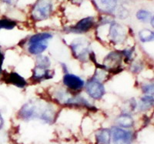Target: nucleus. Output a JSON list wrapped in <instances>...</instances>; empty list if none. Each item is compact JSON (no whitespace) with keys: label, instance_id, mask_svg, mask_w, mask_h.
I'll list each match as a JSON object with an SVG mask.
<instances>
[{"label":"nucleus","instance_id":"nucleus-2","mask_svg":"<svg viewBox=\"0 0 154 144\" xmlns=\"http://www.w3.org/2000/svg\"><path fill=\"white\" fill-rule=\"evenodd\" d=\"M53 12V4L49 0H38L31 12L32 19L35 21L47 20Z\"/></svg>","mask_w":154,"mask_h":144},{"label":"nucleus","instance_id":"nucleus-23","mask_svg":"<svg viewBox=\"0 0 154 144\" xmlns=\"http://www.w3.org/2000/svg\"><path fill=\"white\" fill-rule=\"evenodd\" d=\"M143 69V65L140 63L137 62V63H135L132 65L131 67V70L132 72H140V71Z\"/></svg>","mask_w":154,"mask_h":144},{"label":"nucleus","instance_id":"nucleus-7","mask_svg":"<svg viewBox=\"0 0 154 144\" xmlns=\"http://www.w3.org/2000/svg\"><path fill=\"white\" fill-rule=\"evenodd\" d=\"M121 61H122V54L119 52L110 53L104 60V64L103 68L108 69L110 72L120 71Z\"/></svg>","mask_w":154,"mask_h":144},{"label":"nucleus","instance_id":"nucleus-24","mask_svg":"<svg viewBox=\"0 0 154 144\" xmlns=\"http://www.w3.org/2000/svg\"><path fill=\"white\" fill-rule=\"evenodd\" d=\"M133 48L130 49H125L124 51L123 52L122 55L125 56V58H126V60H130L132 59V56H133Z\"/></svg>","mask_w":154,"mask_h":144},{"label":"nucleus","instance_id":"nucleus-13","mask_svg":"<svg viewBox=\"0 0 154 144\" xmlns=\"http://www.w3.org/2000/svg\"><path fill=\"white\" fill-rule=\"evenodd\" d=\"M96 144H110L111 132L110 130L103 128L99 130L95 135Z\"/></svg>","mask_w":154,"mask_h":144},{"label":"nucleus","instance_id":"nucleus-4","mask_svg":"<svg viewBox=\"0 0 154 144\" xmlns=\"http://www.w3.org/2000/svg\"><path fill=\"white\" fill-rule=\"evenodd\" d=\"M111 138L114 144H131L133 142V133L118 127H113L110 130Z\"/></svg>","mask_w":154,"mask_h":144},{"label":"nucleus","instance_id":"nucleus-18","mask_svg":"<svg viewBox=\"0 0 154 144\" xmlns=\"http://www.w3.org/2000/svg\"><path fill=\"white\" fill-rule=\"evenodd\" d=\"M139 38H140V41L143 42H151L153 40L154 38L153 32L148 29H143L139 32Z\"/></svg>","mask_w":154,"mask_h":144},{"label":"nucleus","instance_id":"nucleus-22","mask_svg":"<svg viewBox=\"0 0 154 144\" xmlns=\"http://www.w3.org/2000/svg\"><path fill=\"white\" fill-rule=\"evenodd\" d=\"M142 91L145 94L150 96L152 94H152H153V84L152 83H147V84L143 85Z\"/></svg>","mask_w":154,"mask_h":144},{"label":"nucleus","instance_id":"nucleus-12","mask_svg":"<svg viewBox=\"0 0 154 144\" xmlns=\"http://www.w3.org/2000/svg\"><path fill=\"white\" fill-rule=\"evenodd\" d=\"M54 75V72L49 70V69H45L35 66L33 69L32 79L37 81H42L44 79H52Z\"/></svg>","mask_w":154,"mask_h":144},{"label":"nucleus","instance_id":"nucleus-27","mask_svg":"<svg viewBox=\"0 0 154 144\" xmlns=\"http://www.w3.org/2000/svg\"><path fill=\"white\" fill-rule=\"evenodd\" d=\"M69 1L75 5H80L81 3L84 2L85 0H69Z\"/></svg>","mask_w":154,"mask_h":144},{"label":"nucleus","instance_id":"nucleus-11","mask_svg":"<svg viewBox=\"0 0 154 144\" xmlns=\"http://www.w3.org/2000/svg\"><path fill=\"white\" fill-rule=\"evenodd\" d=\"M96 9L107 14H111L117 6V0H93Z\"/></svg>","mask_w":154,"mask_h":144},{"label":"nucleus","instance_id":"nucleus-9","mask_svg":"<svg viewBox=\"0 0 154 144\" xmlns=\"http://www.w3.org/2000/svg\"><path fill=\"white\" fill-rule=\"evenodd\" d=\"M63 83L69 90L78 91L82 90L84 86V81L79 76H77L73 74L67 73L63 76Z\"/></svg>","mask_w":154,"mask_h":144},{"label":"nucleus","instance_id":"nucleus-10","mask_svg":"<svg viewBox=\"0 0 154 144\" xmlns=\"http://www.w3.org/2000/svg\"><path fill=\"white\" fill-rule=\"evenodd\" d=\"M2 78L5 83L16 86L19 88L23 89L27 85L26 79L16 72H5Z\"/></svg>","mask_w":154,"mask_h":144},{"label":"nucleus","instance_id":"nucleus-21","mask_svg":"<svg viewBox=\"0 0 154 144\" xmlns=\"http://www.w3.org/2000/svg\"><path fill=\"white\" fill-rule=\"evenodd\" d=\"M152 16H151V13L149 11L145 10V9H140L137 12V18L140 21L144 22V23H146L149 20H150V19L152 18Z\"/></svg>","mask_w":154,"mask_h":144},{"label":"nucleus","instance_id":"nucleus-6","mask_svg":"<svg viewBox=\"0 0 154 144\" xmlns=\"http://www.w3.org/2000/svg\"><path fill=\"white\" fill-rule=\"evenodd\" d=\"M86 90L88 95L95 100H100L105 94L104 86L95 79H91L86 85Z\"/></svg>","mask_w":154,"mask_h":144},{"label":"nucleus","instance_id":"nucleus-20","mask_svg":"<svg viewBox=\"0 0 154 144\" xmlns=\"http://www.w3.org/2000/svg\"><path fill=\"white\" fill-rule=\"evenodd\" d=\"M51 62L49 57L46 56H38L36 59V66L45 69H49L50 67Z\"/></svg>","mask_w":154,"mask_h":144},{"label":"nucleus","instance_id":"nucleus-17","mask_svg":"<svg viewBox=\"0 0 154 144\" xmlns=\"http://www.w3.org/2000/svg\"><path fill=\"white\" fill-rule=\"evenodd\" d=\"M153 105V96L146 95L141 98L139 103V107L140 110L144 111L150 109Z\"/></svg>","mask_w":154,"mask_h":144},{"label":"nucleus","instance_id":"nucleus-8","mask_svg":"<svg viewBox=\"0 0 154 144\" xmlns=\"http://www.w3.org/2000/svg\"><path fill=\"white\" fill-rule=\"evenodd\" d=\"M94 23V19L91 16H89L81 20L73 26L69 27L68 30L69 32L73 33H84L93 28Z\"/></svg>","mask_w":154,"mask_h":144},{"label":"nucleus","instance_id":"nucleus-25","mask_svg":"<svg viewBox=\"0 0 154 144\" xmlns=\"http://www.w3.org/2000/svg\"><path fill=\"white\" fill-rule=\"evenodd\" d=\"M4 62V53L1 51L0 49V73L2 72V64Z\"/></svg>","mask_w":154,"mask_h":144},{"label":"nucleus","instance_id":"nucleus-1","mask_svg":"<svg viewBox=\"0 0 154 144\" xmlns=\"http://www.w3.org/2000/svg\"><path fill=\"white\" fill-rule=\"evenodd\" d=\"M56 110L52 105L41 100H30L22 106L18 112L20 119L28 121L39 119L47 123H52L56 119Z\"/></svg>","mask_w":154,"mask_h":144},{"label":"nucleus","instance_id":"nucleus-3","mask_svg":"<svg viewBox=\"0 0 154 144\" xmlns=\"http://www.w3.org/2000/svg\"><path fill=\"white\" fill-rule=\"evenodd\" d=\"M72 54L77 60L82 62H86L90 54L89 51V42L83 38H78L70 45Z\"/></svg>","mask_w":154,"mask_h":144},{"label":"nucleus","instance_id":"nucleus-28","mask_svg":"<svg viewBox=\"0 0 154 144\" xmlns=\"http://www.w3.org/2000/svg\"><path fill=\"white\" fill-rule=\"evenodd\" d=\"M3 124H4L3 117H2V113H1V112H0V130L2 128V127H3Z\"/></svg>","mask_w":154,"mask_h":144},{"label":"nucleus","instance_id":"nucleus-19","mask_svg":"<svg viewBox=\"0 0 154 144\" xmlns=\"http://www.w3.org/2000/svg\"><path fill=\"white\" fill-rule=\"evenodd\" d=\"M16 26V23L9 19H2L0 20V30L6 29L11 30L14 29Z\"/></svg>","mask_w":154,"mask_h":144},{"label":"nucleus","instance_id":"nucleus-5","mask_svg":"<svg viewBox=\"0 0 154 144\" xmlns=\"http://www.w3.org/2000/svg\"><path fill=\"white\" fill-rule=\"evenodd\" d=\"M109 37L113 43H123L126 39V29L118 23H112L109 29Z\"/></svg>","mask_w":154,"mask_h":144},{"label":"nucleus","instance_id":"nucleus-16","mask_svg":"<svg viewBox=\"0 0 154 144\" xmlns=\"http://www.w3.org/2000/svg\"><path fill=\"white\" fill-rule=\"evenodd\" d=\"M53 38V35L49 32H41V33H37L35 35H32L29 39V45L35 43V42H47L49 39Z\"/></svg>","mask_w":154,"mask_h":144},{"label":"nucleus","instance_id":"nucleus-14","mask_svg":"<svg viewBox=\"0 0 154 144\" xmlns=\"http://www.w3.org/2000/svg\"><path fill=\"white\" fill-rule=\"evenodd\" d=\"M116 123H118L119 127L123 128H131L134 125V120L133 118L128 113H123L119 115L116 119Z\"/></svg>","mask_w":154,"mask_h":144},{"label":"nucleus","instance_id":"nucleus-26","mask_svg":"<svg viewBox=\"0 0 154 144\" xmlns=\"http://www.w3.org/2000/svg\"><path fill=\"white\" fill-rule=\"evenodd\" d=\"M2 2L4 3L7 4V5H16L17 3L18 0H1Z\"/></svg>","mask_w":154,"mask_h":144},{"label":"nucleus","instance_id":"nucleus-15","mask_svg":"<svg viewBox=\"0 0 154 144\" xmlns=\"http://www.w3.org/2000/svg\"><path fill=\"white\" fill-rule=\"evenodd\" d=\"M47 49V42H35L29 45V52L32 55H39Z\"/></svg>","mask_w":154,"mask_h":144}]
</instances>
